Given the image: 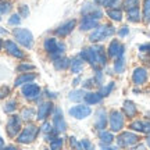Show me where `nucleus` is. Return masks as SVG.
Masks as SVG:
<instances>
[{"label":"nucleus","mask_w":150,"mask_h":150,"mask_svg":"<svg viewBox=\"0 0 150 150\" xmlns=\"http://www.w3.org/2000/svg\"><path fill=\"white\" fill-rule=\"evenodd\" d=\"M70 64H71V60L65 59V57H60V59L54 60V68L57 71H63L70 68Z\"/></svg>","instance_id":"25"},{"label":"nucleus","mask_w":150,"mask_h":150,"mask_svg":"<svg viewBox=\"0 0 150 150\" xmlns=\"http://www.w3.org/2000/svg\"><path fill=\"white\" fill-rule=\"evenodd\" d=\"M121 7H122V10L129 11L135 7H139V0H122Z\"/></svg>","instance_id":"30"},{"label":"nucleus","mask_w":150,"mask_h":150,"mask_svg":"<svg viewBox=\"0 0 150 150\" xmlns=\"http://www.w3.org/2000/svg\"><path fill=\"white\" fill-rule=\"evenodd\" d=\"M3 45H4V43H3V40L0 39V49H1V46H3Z\"/></svg>","instance_id":"52"},{"label":"nucleus","mask_w":150,"mask_h":150,"mask_svg":"<svg viewBox=\"0 0 150 150\" xmlns=\"http://www.w3.org/2000/svg\"><path fill=\"white\" fill-rule=\"evenodd\" d=\"M11 8V4L10 3H6V1H0V16L1 14H6V13H8Z\"/></svg>","instance_id":"39"},{"label":"nucleus","mask_w":150,"mask_h":150,"mask_svg":"<svg viewBox=\"0 0 150 150\" xmlns=\"http://www.w3.org/2000/svg\"><path fill=\"white\" fill-rule=\"evenodd\" d=\"M99 139H100V145L103 147H107L112 143V140H114V135L112 132H108V131H100V134H99Z\"/></svg>","instance_id":"22"},{"label":"nucleus","mask_w":150,"mask_h":150,"mask_svg":"<svg viewBox=\"0 0 150 150\" xmlns=\"http://www.w3.org/2000/svg\"><path fill=\"white\" fill-rule=\"evenodd\" d=\"M42 131L45 132V134H50V132H53V131H54V129H53V124H50V122H43Z\"/></svg>","instance_id":"42"},{"label":"nucleus","mask_w":150,"mask_h":150,"mask_svg":"<svg viewBox=\"0 0 150 150\" xmlns=\"http://www.w3.org/2000/svg\"><path fill=\"white\" fill-rule=\"evenodd\" d=\"M93 52H95V57H96V63L100 67H104L107 64V53L104 52L102 46H93Z\"/></svg>","instance_id":"19"},{"label":"nucleus","mask_w":150,"mask_h":150,"mask_svg":"<svg viewBox=\"0 0 150 150\" xmlns=\"http://www.w3.org/2000/svg\"><path fill=\"white\" fill-rule=\"evenodd\" d=\"M38 132H39V128H38L36 125H27L25 128L22 129L21 134L17 135V142L18 143H24V145H28V143H31L33 140L36 139L38 136Z\"/></svg>","instance_id":"4"},{"label":"nucleus","mask_w":150,"mask_h":150,"mask_svg":"<svg viewBox=\"0 0 150 150\" xmlns=\"http://www.w3.org/2000/svg\"><path fill=\"white\" fill-rule=\"evenodd\" d=\"M115 33V28L110 25V24H104V25H97L95 28V31L89 35V40L93 43L102 42L107 38H111Z\"/></svg>","instance_id":"1"},{"label":"nucleus","mask_w":150,"mask_h":150,"mask_svg":"<svg viewBox=\"0 0 150 150\" xmlns=\"http://www.w3.org/2000/svg\"><path fill=\"white\" fill-rule=\"evenodd\" d=\"M97 25H99V20L95 18V17L89 16V14H86V16H83L82 20H81L79 29L81 31H91V29H95Z\"/></svg>","instance_id":"11"},{"label":"nucleus","mask_w":150,"mask_h":150,"mask_svg":"<svg viewBox=\"0 0 150 150\" xmlns=\"http://www.w3.org/2000/svg\"><path fill=\"white\" fill-rule=\"evenodd\" d=\"M108 124V115L104 108H99L96 111V121H95V125H96V129L99 131H103L106 129Z\"/></svg>","instance_id":"15"},{"label":"nucleus","mask_w":150,"mask_h":150,"mask_svg":"<svg viewBox=\"0 0 150 150\" xmlns=\"http://www.w3.org/2000/svg\"><path fill=\"white\" fill-rule=\"evenodd\" d=\"M139 49L142 53H147V52H150V45H140Z\"/></svg>","instance_id":"47"},{"label":"nucleus","mask_w":150,"mask_h":150,"mask_svg":"<svg viewBox=\"0 0 150 150\" xmlns=\"http://www.w3.org/2000/svg\"><path fill=\"white\" fill-rule=\"evenodd\" d=\"M79 57L83 61H88L92 67H95L96 68V57H95V52H93V49L92 47H86V49H82V52L79 53Z\"/></svg>","instance_id":"18"},{"label":"nucleus","mask_w":150,"mask_h":150,"mask_svg":"<svg viewBox=\"0 0 150 150\" xmlns=\"http://www.w3.org/2000/svg\"><path fill=\"white\" fill-rule=\"evenodd\" d=\"M129 128L131 131H136V132H142V134H150V122L149 121H132L129 124Z\"/></svg>","instance_id":"17"},{"label":"nucleus","mask_w":150,"mask_h":150,"mask_svg":"<svg viewBox=\"0 0 150 150\" xmlns=\"http://www.w3.org/2000/svg\"><path fill=\"white\" fill-rule=\"evenodd\" d=\"M95 1V4H97V6H103V1L104 0H93Z\"/></svg>","instance_id":"50"},{"label":"nucleus","mask_w":150,"mask_h":150,"mask_svg":"<svg viewBox=\"0 0 150 150\" xmlns=\"http://www.w3.org/2000/svg\"><path fill=\"white\" fill-rule=\"evenodd\" d=\"M96 10H97V6H93L92 3H85L83 7H82V10H81V13L83 16H86V14H92L93 11H96Z\"/></svg>","instance_id":"33"},{"label":"nucleus","mask_w":150,"mask_h":150,"mask_svg":"<svg viewBox=\"0 0 150 150\" xmlns=\"http://www.w3.org/2000/svg\"><path fill=\"white\" fill-rule=\"evenodd\" d=\"M124 52H125L124 45L120 40H117V39H112L107 47V56L110 59H118V57H121V56H124Z\"/></svg>","instance_id":"9"},{"label":"nucleus","mask_w":150,"mask_h":150,"mask_svg":"<svg viewBox=\"0 0 150 150\" xmlns=\"http://www.w3.org/2000/svg\"><path fill=\"white\" fill-rule=\"evenodd\" d=\"M20 129H21V118L18 115H11L7 121V125H6L7 135L10 138H16L17 135L20 134Z\"/></svg>","instance_id":"8"},{"label":"nucleus","mask_w":150,"mask_h":150,"mask_svg":"<svg viewBox=\"0 0 150 150\" xmlns=\"http://www.w3.org/2000/svg\"><path fill=\"white\" fill-rule=\"evenodd\" d=\"M107 16L112 21H121L122 20V10L117 7H110L107 8Z\"/></svg>","instance_id":"24"},{"label":"nucleus","mask_w":150,"mask_h":150,"mask_svg":"<svg viewBox=\"0 0 150 150\" xmlns=\"http://www.w3.org/2000/svg\"><path fill=\"white\" fill-rule=\"evenodd\" d=\"M8 92H10V89H8L7 86H3V88H1V91H0V97L7 96V95H8Z\"/></svg>","instance_id":"48"},{"label":"nucleus","mask_w":150,"mask_h":150,"mask_svg":"<svg viewBox=\"0 0 150 150\" xmlns=\"http://www.w3.org/2000/svg\"><path fill=\"white\" fill-rule=\"evenodd\" d=\"M20 22H21V16L20 14H13L8 18V24L10 25H20Z\"/></svg>","instance_id":"37"},{"label":"nucleus","mask_w":150,"mask_h":150,"mask_svg":"<svg viewBox=\"0 0 150 150\" xmlns=\"http://www.w3.org/2000/svg\"><path fill=\"white\" fill-rule=\"evenodd\" d=\"M103 96L100 95V92H86L85 97H83V102L86 103V104H89V106H92V104H97V103L102 102Z\"/></svg>","instance_id":"20"},{"label":"nucleus","mask_w":150,"mask_h":150,"mask_svg":"<svg viewBox=\"0 0 150 150\" xmlns=\"http://www.w3.org/2000/svg\"><path fill=\"white\" fill-rule=\"evenodd\" d=\"M75 25H76V21L75 20H70V21H67V22H64L63 25H60L57 29H56V35L57 36H67L68 33H71L72 31H74V28H75Z\"/></svg>","instance_id":"16"},{"label":"nucleus","mask_w":150,"mask_h":150,"mask_svg":"<svg viewBox=\"0 0 150 150\" xmlns=\"http://www.w3.org/2000/svg\"><path fill=\"white\" fill-rule=\"evenodd\" d=\"M127 16H128V21L129 22H139L142 20V14H140L139 7H135L132 10L127 11Z\"/></svg>","instance_id":"27"},{"label":"nucleus","mask_w":150,"mask_h":150,"mask_svg":"<svg viewBox=\"0 0 150 150\" xmlns=\"http://www.w3.org/2000/svg\"><path fill=\"white\" fill-rule=\"evenodd\" d=\"M33 115H35V111H33V108H31V107L24 108L21 111V117L24 118V120H27V121H29L31 118H33Z\"/></svg>","instance_id":"34"},{"label":"nucleus","mask_w":150,"mask_h":150,"mask_svg":"<svg viewBox=\"0 0 150 150\" xmlns=\"http://www.w3.org/2000/svg\"><path fill=\"white\" fill-rule=\"evenodd\" d=\"M129 33V28L128 27H121V29L118 31V36L120 38H125Z\"/></svg>","instance_id":"44"},{"label":"nucleus","mask_w":150,"mask_h":150,"mask_svg":"<svg viewBox=\"0 0 150 150\" xmlns=\"http://www.w3.org/2000/svg\"><path fill=\"white\" fill-rule=\"evenodd\" d=\"M115 88V82H110L108 85H104V86H102L100 88V95H102L103 97H106V96H108L110 93H111V91Z\"/></svg>","instance_id":"32"},{"label":"nucleus","mask_w":150,"mask_h":150,"mask_svg":"<svg viewBox=\"0 0 150 150\" xmlns=\"http://www.w3.org/2000/svg\"><path fill=\"white\" fill-rule=\"evenodd\" d=\"M79 82H81V78L79 76H76L74 81H72V86H76V85H79Z\"/></svg>","instance_id":"49"},{"label":"nucleus","mask_w":150,"mask_h":150,"mask_svg":"<svg viewBox=\"0 0 150 150\" xmlns=\"http://www.w3.org/2000/svg\"><path fill=\"white\" fill-rule=\"evenodd\" d=\"M14 38L17 39V42L20 43L21 46L27 49H31L33 45V35L31 33L29 29H25V28H16L14 31Z\"/></svg>","instance_id":"2"},{"label":"nucleus","mask_w":150,"mask_h":150,"mask_svg":"<svg viewBox=\"0 0 150 150\" xmlns=\"http://www.w3.org/2000/svg\"><path fill=\"white\" fill-rule=\"evenodd\" d=\"M67 124L64 121V117H63V112H61V108L56 107L54 110V115H53V128L56 134H60V132H64Z\"/></svg>","instance_id":"10"},{"label":"nucleus","mask_w":150,"mask_h":150,"mask_svg":"<svg viewBox=\"0 0 150 150\" xmlns=\"http://www.w3.org/2000/svg\"><path fill=\"white\" fill-rule=\"evenodd\" d=\"M143 21L150 22V0H143Z\"/></svg>","instance_id":"31"},{"label":"nucleus","mask_w":150,"mask_h":150,"mask_svg":"<svg viewBox=\"0 0 150 150\" xmlns=\"http://www.w3.org/2000/svg\"><path fill=\"white\" fill-rule=\"evenodd\" d=\"M68 114L76 120H83L92 114V108L89 107V104H76L68 110Z\"/></svg>","instance_id":"7"},{"label":"nucleus","mask_w":150,"mask_h":150,"mask_svg":"<svg viewBox=\"0 0 150 150\" xmlns=\"http://www.w3.org/2000/svg\"><path fill=\"white\" fill-rule=\"evenodd\" d=\"M95 79H96L97 85H102V83H103V72L100 70L96 71V76H95Z\"/></svg>","instance_id":"45"},{"label":"nucleus","mask_w":150,"mask_h":150,"mask_svg":"<svg viewBox=\"0 0 150 150\" xmlns=\"http://www.w3.org/2000/svg\"><path fill=\"white\" fill-rule=\"evenodd\" d=\"M96 85H97V82L95 78H89V79L83 81V88H86V89H92V88H95Z\"/></svg>","instance_id":"38"},{"label":"nucleus","mask_w":150,"mask_h":150,"mask_svg":"<svg viewBox=\"0 0 150 150\" xmlns=\"http://www.w3.org/2000/svg\"><path fill=\"white\" fill-rule=\"evenodd\" d=\"M52 111H53V103L52 102H43L39 104L36 118L39 121H45V120L52 114Z\"/></svg>","instance_id":"14"},{"label":"nucleus","mask_w":150,"mask_h":150,"mask_svg":"<svg viewBox=\"0 0 150 150\" xmlns=\"http://www.w3.org/2000/svg\"><path fill=\"white\" fill-rule=\"evenodd\" d=\"M136 106H135V103L134 102H131V100H125L122 104V112H124V115L125 117H129V118H132L136 115Z\"/></svg>","instance_id":"21"},{"label":"nucleus","mask_w":150,"mask_h":150,"mask_svg":"<svg viewBox=\"0 0 150 150\" xmlns=\"http://www.w3.org/2000/svg\"><path fill=\"white\" fill-rule=\"evenodd\" d=\"M4 47H6V52L10 54V56L16 57V59H21L22 60L24 57H25L24 52H22V50H20L18 45H17L16 42H13V40H6V42H4Z\"/></svg>","instance_id":"12"},{"label":"nucleus","mask_w":150,"mask_h":150,"mask_svg":"<svg viewBox=\"0 0 150 150\" xmlns=\"http://www.w3.org/2000/svg\"><path fill=\"white\" fill-rule=\"evenodd\" d=\"M85 147V149H92V143L88 139H82V142L79 143V149Z\"/></svg>","instance_id":"46"},{"label":"nucleus","mask_w":150,"mask_h":150,"mask_svg":"<svg viewBox=\"0 0 150 150\" xmlns=\"http://www.w3.org/2000/svg\"><path fill=\"white\" fill-rule=\"evenodd\" d=\"M35 78H36V75L35 74H31V72H22V74L16 79L14 85L16 86H22V85H25V83H28V82H32Z\"/></svg>","instance_id":"23"},{"label":"nucleus","mask_w":150,"mask_h":150,"mask_svg":"<svg viewBox=\"0 0 150 150\" xmlns=\"http://www.w3.org/2000/svg\"><path fill=\"white\" fill-rule=\"evenodd\" d=\"M139 142V136L134 132H122L118 135L117 138V145L120 147H129V146H135Z\"/></svg>","instance_id":"5"},{"label":"nucleus","mask_w":150,"mask_h":150,"mask_svg":"<svg viewBox=\"0 0 150 150\" xmlns=\"http://www.w3.org/2000/svg\"><path fill=\"white\" fill-rule=\"evenodd\" d=\"M1 147H4V142H3V139L0 138V149H1Z\"/></svg>","instance_id":"51"},{"label":"nucleus","mask_w":150,"mask_h":150,"mask_svg":"<svg viewBox=\"0 0 150 150\" xmlns=\"http://www.w3.org/2000/svg\"><path fill=\"white\" fill-rule=\"evenodd\" d=\"M17 108V102L16 100H10L4 104V111L6 112H13Z\"/></svg>","instance_id":"36"},{"label":"nucleus","mask_w":150,"mask_h":150,"mask_svg":"<svg viewBox=\"0 0 150 150\" xmlns=\"http://www.w3.org/2000/svg\"><path fill=\"white\" fill-rule=\"evenodd\" d=\"M118 1H120V0H104V1H103V6L107 7V8H110V7H115V6L118 4Z\"/></svg>","instance_id":"43"},{"label":"nucleus","mask_w":150,"mask_h":150,"mask_svg":"<svg viewBox=\"0 0 150 150\" xmlns=\"http://www.w3.org/2000/svg\"><path fill=\"white\" fill-rule=\"evenodd\" d=\"M146 81H147V70L143 68V67H138L135 68L134 72H132V82H134L136 86L143 85Z\"/></svg>","instance_id":"13"},{"label":"nucleus","mask_w":150,"mask_h":150,"mask_svg":"<svg viewBox=\"0 0 150 150\" xmlns=\"http://www.w3.org/2000/svg\"><path fill=\"white\" fill-rule=\"evenodd\" d=\"M70 68L74 74H79L81 71L83 70V60L81 59V57H78V59H72L71 60Z\"/></svg>","instance_id":"26"},{"label":"nucleus","mask_w":150,"mask_h":150,"mask_svg":"<svg viewBox=\"0 0 150 150\" xmlns=\"http://www.w3.org/2000/svg\"><path fill=\"white\" fill-rule=\"evenodd\" d=\"M0 33H6V29H0Z\"/></svg>","instance_id":"53"},{"label":"nucleus","mask_w":150,"mask_h":150,"mask_svg":"<svg viewBox=\"0 0 150 150\" xmlns=\"http://www.w3.org/2000/svg\"><path fill=\"white\" fill-rule=\"evenodd\" d=\"M33 68H35V67H33L32 64H27V63H24V64L18 65V68H17V70L20 71V72H28V71L33 70Z\"/></svg>","instance_id":"40"},{"label":"nucleus","mask_w":150,"mask_h":150,"mask_svg":"<svg viewBox=\"0 0 150 150\" xmlns=\"http://www.w3.org/2000/svg\"><path fill=\"white\" fill-rule=\"evenodd\" d=\"M18 14L21 17H28V14H29V8H28L27 4H21L20 7H18Z\"/></svg>","instance_id":"41"},{"label":"nucleus","mask_w":150,"mask_h":150,"mask_svg":"<svg viewBox=\"0 0 150 150\" xmlns=\"http://www.w3.org/2000/svg\"><path fill=\"white\" fill-rule=\"evenodd\" d=\"M64 143V140L61 139V138H53L52 142H50V147L53 150H57V149H61V146Z\"/></svg>","instance_id":"35"},{"label":"nucleus","mask_w":150,"mask_h":150,"mask_svg":"<svg viewBox=\"0 0 150 150\" xmlns=\"http://www.w3.org/2000/svg\"><path fill=\"white\" fill-rule=\"evenodd\" d=\"M112 68H114V72H117V74H122L124 71H125V59H124V56L115 59Z\"/></svg>","instance_id":"28"},{"label":"nucleus","mask_w":150,"mask_h":150,"mask_svg":"<svg viewBox=\"0 0 150 150\" xmlns=\"http://www.w3.org/2000/svg\"><path fill=\"white\" fill-rule=\"evenodd\" d=\"M21 92H22V95H24V97L28 99V100H36V99H39L40 93H42L39 85L33 83V82H28V83H25V85L22 86Z\"/></svg>","instance_id":"6"},{"label":"nucleus","mask_w":150,"mask_h":150,"mask_svg":"<svg viewBox=\"0 0 150 150\" xmlns=\"http://www.w3.org/2000/svg\"><path fill=\"white\" fill-rule=\"evenodd\" d=\"M86 92L85 91H72L70 93V96H68V99H70L71 102H81V100H83V97H85Z\"/></svg>","instance_id":"29"},{"label":"nucleus","mask_w":150,"mask_h":150,"mask_svg":"<svg viewBox=\"0 0 150 150\" xmlns=\"http://www.w3.org/2000/svg\"><path fill=\"white\" fill-rule=\"evenodd\" d=\"M108 125H110V131L111 132H120L125 125V117L124 112L120 110H112L108 114Z\"/></svg>","instance_id":"3"}]
</instances>
